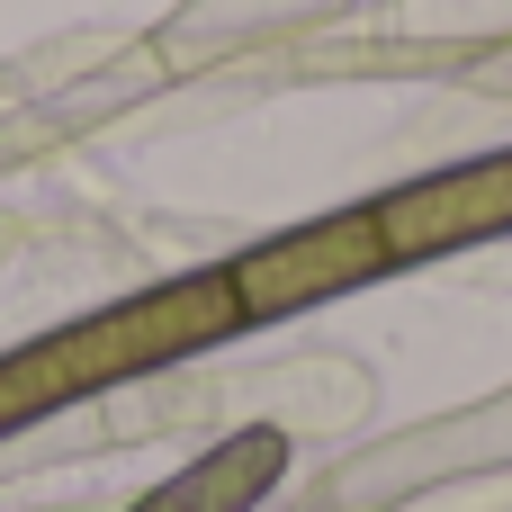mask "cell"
<instances>
[{
  "label": "cell",
  "mask_w": 512,
  "mask_h": 512,
  "mask_svg": "<svg viewBox=\"0 0 512 512\" xmlns=\"http://www.w3.org/2000/svg\"><path fill=\"white\" fill-rule=\"evenodd\" d=\"M243 324V297H234V270H189V279H162L144 297H117L63 333H36L18 351H0V441L63 414V405H90L144 369H180L198 351H225Z\"/></svg>",
  "instance_id": "1"
},
{
  "label": "cell",
  "mask_w": 512,
  "mask_h": 512,
  "mask_svg": "<svg viewBox=\"0 0 512 512\" xmlns=\"http://www.w3.org/2000/svg\"><path fill=\"white\" fill-rule=\"evenodd\" d=\"M234 270V297H243V324H279V315H306V306H333L351 288H378L387 279V234H378V207H333L315 225H288L252 252L225 261Z\"/></svg>",
  "instance_id": "2"
},
{
  "label": "cell",
  "mask_w": 512,
  "mask_h": 512,
  "mask_svg": "<svg viewBox=\"0 0 512 512\" xmlns=\"http://www.w3.org/2000/svg\"><path fill=\"white\" fill-rule=\"evenodd\" d=\"M378 207V234H387V270H423V261H450L468 243H504L512 234V144L504 153H477V162H441Z\"/></svg>",
  "instance_id": "3"
},
{
  "label": "cell",
  "mask_w": 512,
  "mask_h": 512,
  "mask_svg": "<svg viewBox=\"0 0 512 512\" xmlns=\"http://www.w3.org/2000/svg\"><path fill=\"white\" fill-rule=\"evenodd\" d=\"M279 477H288V441L270 423H252L234 441H207L180 477H162L153 495H135L126 512H261Z\"/></svg>",
  "instance_id": "4"
}]
</instances>
